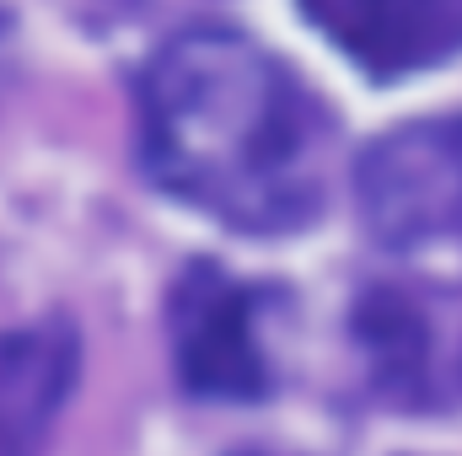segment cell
Masks as SVG:
<instances>
[{
	"instance_id": "obj_1",
	"label": "cell",
	"mask_w": 462,
	"mask_h": 456,
	"mask_svg": "<svg viewBox=\"0 0 462 456\" xmlns=\"http://www.w3.org/2000/svg\"><path fill=\"white\" fill-rule=\"evenodd\" d=\"M318 97L236 27L178 32L140 81L145 172L236 231H296L323 205Z\"/></svg>"
},
{
	"instance_id": "obj_2",
	"label": "cell",
	"mask_w": 462,
	"mask_h": 456,
	"mask_svg": "<svg viewBox=\"0 0 462 456\" xmlns=\"http://www.w3.org/2000/svg\"><path fill=\"white\" fill-rule=\"evenodd\" d=\"M360 215L382 247L462 242V114L382 134L360 167Z\"/></svg>"
},
{
	"instance_id": "obj_3",
	"label": "cell",
	"mask_w": 462,
	"mask_h": 456,
	"mask_svg": "<svg viewBox=\"0 0 462 456\" xmlns=\"http://www.w3.org/2000/svg\"><path fill=\"white\" fill-rule=\"evenodd\" d=\"M167 339L178 381L194 397L253 403L269 392V360L258 343V296L221 263H189L167 301Z\"/></svg>"
},
{
	"instance_id": "obj_4",
	"label": "cell",
	"mask_w": 462,
	"mask_h": 456,
	"mask_svg": "<svg viewBox=\"0 0 462 456\" xmlns=\"http://www.w3.org/2000/svg\"><path fill=\"white\" fill-rule=\"evenodd\" d=\"M301 16L376 81L447 65L462 49V0H296Z\"/></svg>"
},
{
	"instance_id": "obj_5",
	"label": "cell",
	"mask_w": 462,
	"mask_h": 456,
	"mask_svg": "<svg viewBox=\"0 0 462 456\" xmlns=\"http://www.w3.org/2000/svg\"><path fill=\"white\" fill-rule=\"evenodd\" d=\"M76 328L65 317L0 333V456H38L70 387H76Z\"/></svg>"
},
{
	"instance_id": "obj_6",
	"label": "cell",
	"mask_w": 462,
	"mask_h": 456,
	"mask_svg": "<svg viewBox=\"0 0 462 456\" xmlns=\"http://www.w3.org/2000/svg\"><path fill=\"white\" fill-rule=\"evenodd\" d=\"M355 339L371 360V376L409 408H430L441 397H452L457 387L447 381L441 360V339L436 323L420 301L398 296V290H371L355 306Z\"/></svg>"
},
{
	"instance_id": "obj_7",
	"label": "cell",
	"mask_w": 462,
	"mask_h": 456,
	"mask_svg": "<svg viewBox=\"0 0 462 456\" xmlns=\"http://www.w3.org/2000/svg\"><path fill=\"white\" fill-rule=\"evenodd\" d=\"M236 456H280V451H258V446H253V451H236Z\"/></svg>"
}]
</instances>
